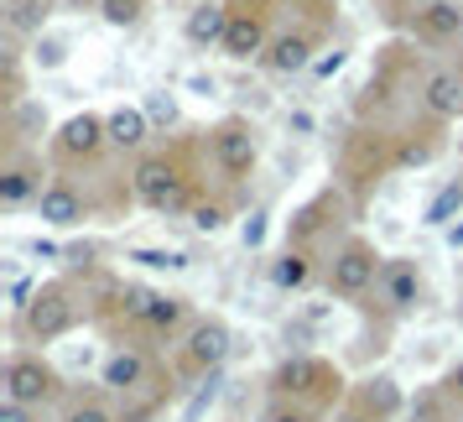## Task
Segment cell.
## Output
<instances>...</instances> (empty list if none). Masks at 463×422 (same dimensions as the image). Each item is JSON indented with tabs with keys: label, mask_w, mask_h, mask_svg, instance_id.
Masks as SVG:
<instances>
[{
	"label": "cell",
	"mask_w": 463,
	"mask_h": 422,
	"mask_svg": "<svg viewBox=\"0 0 463 422\" xmlns=\"http://www.w3.org/2000/svg\"><path fill=\"white\" fill-rule=\"evenodd\" d=\"M130 198L156 214H183L198 204V157L188 141H172L162 151H146L130 172Z\"/></svg>",
	"instance_id": "obj_1"
},
{
	"label": "cell",
	"mask_w": 463,
	"mask_h": 422,
	"mask_svg": "<svg viewBox=\"0 0 463 422\" xmlns=\"http://www.w3.org/2000/svg\"><path fill=\"white\" fill-rule=\"evenodd\" d=\"M230 11V26H224V58L230 63H260V53L271 47L276 37V16L287 11L281 0H224Z\"/></svg>",
	"instance_id": "obj_2"
},
{
	"label": "cell",
	"mask_w": 463,
	"mask_h": 422,
	"mask_svg": "<svg viewBox=\"0 0 463 422\" xmlns=\"http://www.w3.org/2000/svg\"><path fill=\"white\" fill-rule=\"evenodd\" d=\"M209 162L224 183H250L255 168H260V136L245 115H224L219 126L209 130Z\"/></svg>",
	"instance_id": "obj_3"
},
{
	"label": "cell",
	"mask_w": 463,
	"mask_h": 422,
	"mask_svg": "<svg viewBox=\"0 0 463 422\" xmlns=\"http://www.w3.org/2000/svg\"><path fill=\"white\" fill-rule=\"evenodd\" d=\"M79 293H73V282H43L37 287V297H32V308L22 313V334L32 339V344H52V339H63L79 329Z\"/></svg>",
	"instance_id": "obj_4"
},
{
	"label": "cell",
	"mask_w": 463,
	"mask_h": 422,
	"mask_svg": "<svg viewBox=\"0 0 463 422\" xmlns=\"http://www.w3.org/2000/svg\"><path fill=\"white\" fill-rule=\"evenodd\" d=\"M109 151V126L99 110H79V115H68L58 136H52V162L63 172H79V168H94L99 157Z\"/></svg>",
	"instance_id": "obj_5"
},
{
	"label": "cell",
	"mask_w": 463,
	"mask_h": 422,
	"mask_svg": "<svg viewBox=\"0 0 463 422\" xmlns=\"http://www.w3.org/2000/svg\"><path fill=\"white\" fill-rule=\"evenodd\" d=\"M380 266H385V261L375 255V245H370L364 235H349V240L334 251V261H328V293L344 297V302L375 293L380 287Z\"/></svg>",
	"instance_id": "obj_6"
},
{
	"label": "cell",
	"mask_w": 463,
	"mask_h": 422,
	"mask_svg": "<svg viewBox=\"0 0 463 422\" xmlns=\"http://www.w3.org/2000/svg\"><path fill=\"white\" fill-rule=\"evenodd\" d=\"M58 391H63V376H58V370H52L43 355L16 350V355L5 360V401L43 412L47 401H58Z\"/></svg>",
	"instance_id": "obj_7"
},
{
	"label": "cell",
	"mask_w": 463,
	"mask_h": 422,
	"mask_svg": "<svg viewBox=\"0 0 463 422\" xmlns=\"http://www.w3.org/2000/svg\"><path fill=\"white\" fill-rule=\"evenodd\" d=\"M47 168H43V157L32 147H5V162H0V209L5 214H16L26 209V204H37L47 193Z\"/></svg>",
	"instance_id": "obj_8"
},
{
	"label": "cell",
	"mask_w": 463,
	"mask_h": 422,
	"mask_svg": "<svg viewBox=\"0 0 463 422\" xmlns=\"http://www.w3.org/2000/svg\"><path fill=\"white\" fill-rule=\"evenodd\" d=\"M328 37V26H313V22H297L287 32H276L271 47L260 53V68L276 73V79H292V73H307L317 63V47Z\"/></svg>",
	"instance_id": "obj_9"
},
{
	"label": "cell",
	"mask_w": 463,
	"mask_h": 422,
	"mask_svg": "<svg viewBox=\"0 0 463 422\" xmlns=\"http://www.w3.org/2000/svg\"><path fill=\"white\" fill-rule=\"evenodd\" d=\"M230 323L224 318H193V329L183 334V370L188 376H219V365L230 360Z\"/></svg>",
	"instance_id": "obj_10"
},
{
	"label": "cell",
	"mask_w": 463,
	"mask_h": 422,
	"mask_svg": "<svg viewBox=\"0 0 463 422\" xmlns=\"http://www.w3.org/2000/svg\"><path fill=\"white\" fill-rule=\"evenodd\" d=\"M406 37L417 47H458L463 43V0H421L406 16Z\"/></svg>",
	"instance_id": "obj_11"
},
{
	"label": "cell",
	"mask_w": 463,
	"mask_h": 422,
	"mask_svg": "<svg viewBox=\"0 0 463 422\" xmlns=\"http://www.w3.org/2000/svg\"><path fill=\"white\" fill-rule=\"evenodd\" d=\"M380 302H385V313H396V318H406V313H417V302H421V293H427V282H421V266L411 261V255H391L385 266H380Z\"/></svg>",
	"instance_id": "obj_12"
},
{
	"label": "cell",
	"mask_w": 463,
	"mask_h": 422,
	"mask_svg": "<svg viewBox=\"0 0 463 422\" xmlns=\"http://www.w3.org/2000/svg\"><path fill=\"white\" fill-rule=\"evenodd\" d=\"M37 209V219H43L47 230H79L89 214H94V204H89V193L73 183V177H52L47 183V193L32 204Z\"/></svg>",
	"instance_id": "obj_13"
},
{
	"label": "cell",
	"mask_w": 463,
	"mask_h": 422,
	"mask_svg": "<svg viewBox=\"0 0 463 422\" xmlns=\"http://www.w3.org/2000/svg\"><path fill=\"white\" fill-rule=\"evenodd\" d=\"M417 110L438 126L463 120V73L458 68H427V79L417 89Z\"/></svg>",
	"instance_id": "obj_14"
},
{
	"label": "cell",
	"mask_w": 463,
	"mask_h": 422,
	"mask_svg": "<svg viewBox=\"0 0 463 422\" xmlns=\"http://www.w3.org/2000/svg\"><path fill=\"white\" fill-rule=\"evenodd\" d=\"M271 386L281 391V397H313V391H323V386H334V391H338V376L323 365V360L297 355V360H287V365L271 376Z\"/></svg>",
	"instance_id": "obj_15"
},
{
	"label": "cell",
	"mask_w": 463,
	"mask_h": 422,
	"mask_svg": "<svg viewBox=\"0 0 463 422\" xmlns=\"http://www.w3.org/2000/svg\"><path fill=\"white\" fill-rule=\"evenodd\" d=\"M109 126V151L120 157H146V136H151V115L141 105H120L105 115Z\"/></svg>",
	"instance_id": "obj_16"
},
{
	"label": "cell",
	"mask_w": 463,
	"mask_h": 422,
	"mask_svg": "<svg viewBox=\"0 0 463 422\" xmlns=\"http://www.w3.org/2000/svg\"><path fill=\"white\" fill-rule=\"evenodd\" d=\"M438 151H442V126L421 115V126H406L396 136V172L427 168V162H438Z\"/></svg>",
	"instance_id": "obj_17"
},
{
	"label": "cell",
	"mask_w": 463,
	"mask_h": 422,
	"mask_svg": "<svg viewBox=\"0 0 463 422\" xmlns=\"http://www.w3.org/2000/svg\"><path fill=\"white\" fill-rule=\"evenodd\" d=\"M105 386L109 391H141V386H151V355L141 350V344H120L115 355L105 360Z\"/></svg>",
	"instance_id": "obj_18"
},
{
	"label": "cell",
	"mask_w": 463,
	"mask_h": 422,
	"mask_svg": "<svg viewBox=\"0 0 463 422\" xmlns=\"http://www.w3.org/2000/svg\"><path fill=\"white\" fill-rule=\"evenodd\" d=\"M52 5L58 0H5V37L11 43H37L47 37V22H52Z\"/></svg>",
	"instance_id": "obj_19"
},
{
	"label": "cell",
	"mask_w": 463,
	"mask_h": 422,
	"mask_svg": "<svg viewBox=\"0 0 463 422\" xmlns=\"http://www.w3.org/2000/svg\"><path fill=\"white\" fill-rule=\"evenodd\" d=\"M338 209H344V198H338L334 188H323L313 204H302V209L292 214V225H287V245H302V251H307V245H313V235L323 230V225H328V214H338Z\"/></svg>",
	"instance_id": "obj_20"
},
{
	"label": "cell",
	"mask_w": 463,
	"mask_h": 422,
	"mask_svg": "<svg viewBox=\"0 0 463 422\" xmlns=\"http://www.w3.org/2000/svg\"><path fill=\"white\" fill-rule=\"evenodd\" d=\"M193 329V308L188 297L177 293H156V302H151V318H146V334L141 339H177Z\"/></svg>",
	"instance_id": "obj_21"
},
{
	"label": "cell",
	"mask_w": 463,
	"mask_h": 422,
	"mask_svg": "<svg viewBox=\"0 0 463 422\" xmlns=\"http://www.w3.org/2000/svg\"><path fill=\"white\" fill-rule=\"evenodd\" d=\"M224 26H230L224 0H203V5H193V11H188L183 37H188L193 47H224Z\"/></svg>",
	"instance_id": "obj_22"
},
{
	"label": "cell",
	"mask_w": 463,
	"mask_h": 422,
	"mask_svg": "<svg viewBox=\"0 0 463 422\" xmlns=\"http://www.w3.org/2000/svg\"><path fill=\"white\" fill-rule=\"evenodd\" d=\"M313 251H302V245H287V251L271 261V282L281 287V293H302L307 282H313Z\"/></svg>",
	"instance_id": "obj_23"
},
{
	"label": "cell",
	"mask_w": 463,
	"mask_h": 422,
	"mask_svg": "<svg viewBox=\"0 0 463 422\" xmlns=\"http://www.w3.org/2000/svg\"><path fill=\"white\" fill-rule=\"evenodd\" d=\"M0 105L16 110L26 105V63H22V43L5 37V53H0Z\"/></svg>",
	"instance_id": "obj_24"
},
{
	"label": "cell",
	"mask_w": 463,
	"mask_h": 422,
	"mask_svg": "<svg viewBox=\"0 0 463 422\" xmlns=\"http://www.w3.org/2000/svg\"><path fill=\"white\" fill-rule=\"evenodd\" d=\"M43 130H47V110L37 105V100H26V105L5 110V136H11V147H32Z\"/></svg>",
	"instance_id": "obj_25"
},
{
	"label": "cell",
	"mask_w": 463,
	"mask_h": 422,
	"mask_svg": "<svg viewBox=\"0 0 463 422\" xmlns=\"http://www.w3.org/2000/svg\"><path fill=\"white\" fill-rule=\"evenodd\" d=\"M151 11V0H99V22L115 26V32H130V26H141Z\"/></svg>",
	"instance_id": "obj_26"
},
{
	"label": "cell",
	"mask_w": 463,
	"mask_h": 422,
	"mask_svg": "<svg viewBox=\"0 0 463 422\" xmlns=\"http://www.w3.org/2000/svg\"><path fill=\"white\" fill-rule=\"evenodd\" d=\"M68 53H73V47H68V37H52V32H47V37H37V43H32V68L52 73V68L68 63Z\"/></svg>",
	"instance_id": "obj_27"
},
{
	"label": "cell",
	"mask_w": 463,
	"mask_h": 422,
	"mask_svg": "<svg viewBox=\"0 0 463 422\" xmlns=\"http://www.w3.org/2000/svg\"><path fill=\"white\" fill-rule=\"evenodd\" d=\"M458 204H463V177H458V183H448V188H442L438 198L427 204V214H421V225H432V230H442V225L453 219V209H458Z\"/></svg>",
	"instance_id": "obj_28"
},
{
	"label": "cell",
	"mask_w": 463,
	"mask_h": 422,
	"mask_svg": "<svg viewBox=\"0 0 463 422\" xmlns=\"http://www.w3.org/2000/svg\"><path fill=\"white\" fill-rule=\"evenodd\" d=\"M188 219H193V230L213 235V230H224V219H230V204H224V198H198V204L188 209Z\"/></svg>",
	"instance_id": "obj_29"
},
{
	"label": "cell",
	"mask_w": 463,
	"mask_h": 422,
	"mask_svg": "<svg viewBox=\"0 0 463 422\" xmlns=\"http://www.w3.org/2000/svg\"><path fill=\"white\" fill-rule=\"evenodd\" d=\"M364 407H370V412H380V417H385V412H396V407H401V397H396V380H391V376L364 380Z\"/></svg>",
	"instance_id": "obj_30"
},
{
	"label": "cell",
	"mask_w": 463,
	"mask_h": 422,
	"mask_svg": "<svg viewBox=\"0 0 463 422\" xmlns=\"http://www.w3.org/2000/svg\"><path fill=\"white\" fill-rule=\"evenodd\" d=\"M292 5L297 22H313V26H334V0H281Z\"/></svg>",
	"instance_id": "obj_31"
},
{
	"label": "cell",
	"mask_w": 463,
	"mask_h": 422,
	"mask_svg": "<svg viewBox=\"0 0 463 422\" xmlns=\"http://www.w3.org/2000/svg\"><path fill=\"white\" fill-rule=\"evenodd\" d=\"M130 261H141V266H151V272H183V266H188L183 251H130Z\"/></svg>",
	"instance_id": "obj_32"
},
{
	"label": "cell",
	"mask_w": 463,
	"mask_h": 422,
	"mask_svg": "<svg viewBox=\"0 0 463 422\" xmlns=\"http://www.w3.org/2000/svg\"><path fill=\"white\" fill-rule=\"evenodd\" d=\"M151 115V120H156V126H177V105H172L167 94H151L146 105H141Z\"/></svg>",
	"instance_id": "obj_33"
},
{
	"label": "cell",
	"mask_w": 463,
	"mask_h": 422,
	"mask_svg": "<svg viewBox=\"0 0 463 422\" xmlns=\"http://www.w3.org/2000/svg\"><path fill=\"white\" fill-rule=\"evenodd\" d=\"M63 422H115V417H109L99 401H79V407H68L63 412Z\"/></svg>",
	"instance_id": "obj_34"
},
{
	"label": "cell",
	"mask_w": 463,
	"mask_h": 422,
	"mask_svg": "<svg viewBox=\"0 0 463 422\" xmlns=\"http://www.w3.org/2000/svg\"><path fill=\"white\" fill-rule=\"evenodd\" d=\"M266 422H317V412H307V407H271Z\"/></svg>",
	"instance_id": "obj_35"
},
{
	"label": "cell",
	"mask_w": 463,
	"mask_h": 422,
	"mask_svg": "<svg viewBox=\"0 0 463 422\" xmlns=\"http://www.w3.org/2000/svg\"><path fill=\"white\" fill-rule=\"evenodd\" d=\"M0 422H37V412H32V407H16V401H5V407H0Z\"/></svg>",
	"instance_id": "obj_36"
},
{
	"label": "cell",
	"mask_w": 463,
	"mask_h": 422,
	"mask_svg": "<svg viewBox=\"0 0 463 422\" xmlns=\"http://www.w3.org/2000/svg\"><path fill=\"white\" fill-rule=\"evenodd\" d=\"M442 386H448V397H458V401H463V360H453V370L442 376Z\"/></svg>",
	"instance_id": "obj_37"
},
{
	"label": "cell",
	"mask_w": 463,
	"mask_h": 422,
	"mask_svg": "<svg viewBox=\"0 0 463 422\" xmlns=\"http://www.w3.org/2000/svg\"><path fill=\"white\" fill-rule=\"evenodd\" d=\"M266 240V214H250V225H245V245H260Z\"/></svg>",
	"instance_id": "obj_38"
},
{
	"label": "cell",
	"mask_w": 463,
	"mask_h": 422,
	"mask_svg": "<svg viewBox=\"0 0 463 422\" xmlns=\"http://www.w3.org/2000/svg\"><path fill=\"white\" fill-rule=\"evenodd\" d=\"M338 68H344V53H334V58H317L313 73H317V79H328V73H338Z\"/></svg>",
	"instance_id": "obj_39"
},
{
	"label": "cell",
	"mask_w": 463,
	"mask_h": 422,
	"mask_svg": "<svg viewBox=\"0 0 463 422\" xmlns=\"http://www.w3.org/2000/svg\"><path fill=\"white\" fill-rule=\"evenodd\" d=\"M448 245H463V225H448Z\"/></svg>",
	"instance_id": "obj_40"
},
{
	"label": "cell",
	"mask_w": 463,
	"mask_h": 422,
	"mask_svg": "<svg viewBox=\"0 0 463 422\" xmlns=\"http://www.w3.org/2000/svg\"><path fill=\"white\" fill-rule=\"evenodd\" d=\"M63 5H94V11H99V0H63Z\"/></svg>",
	"instance_id": "obj_41"
},
{
	"label": "cell",
	"mask_w": 463,
	"mask_h": 422,
	"mask_svg": "<svg viewBox=\"0 0 463 422\" xmlns=\"http://www.w3.org/2000/svg\"><path fill=\"white\" fill-rule=\"evenodd\" d=\"M364 422H385V417H364Z\"/></svg>",
	"instance_id": "obj_42"
}]
</instances>
